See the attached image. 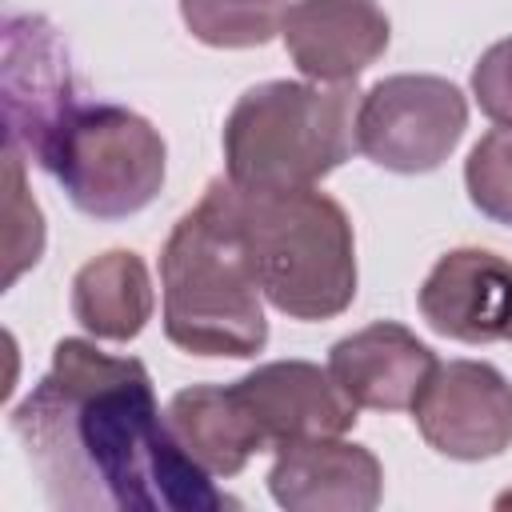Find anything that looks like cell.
<instances>
[{
    "label": "cell",
    "mask_w": 512,
    "mask_h": 512,
    "mask_svg": "<svg viewBox=\"0 0 512 512\" xmlns=\"http://www.w3.org/2000/svg\"><path fill=\"white\" fill-rule=\"evenodd\" d=\"M52 508L216 512L240 508L212 484L160 416L152 376L132 356L60 340L40 384L8 416Z\"/></svg>",
    "instance_id": "cell-1"
},
{
    "label": "cell",
    "mask_w": 512,
    "mask_h": 512,
    "mask_svg": "<svg viewBox=\"0 0 512 512\" xmlns=\"http://www.w3.org/2000/svg\"><path fill=\"white\" fill-rule=\"evenodd\" d=\"M164 336L192 356H256L268 344L260 284L240 228V188L220 176L160 252Z\"/></svg>",
    "instance_id": "cell-2"
},
{
    "label": "cell",
    "mask_w": 512,
    "mask_h": 512,
    "mask_svg": "<svg viewBox=\"0 0 512 512\" xmlns=\"http://www.w3.org/2000/svg\"><path fill=\"white\" fill-rule=\"evenodd\" d=\"M356 84L268 80L248 88L224 120V168L244 192L316 188L356 148Z\"/></svg>",
    "instance_id": "cell-3"
},
{
    "label": "cell",
    "mask_w": 512,
    "mask_h": 512,
    "mask_svg": "<svg viewBox=\"0 0 512 512\" xmlns=\"http://www.w3.org/2000/svg\"><path fill=\"white\" fill-rule=\"evenodd\" d=\"M240 228L264 300L292 320H332L356 296L348 212L320 188L244 192Z\"/></svg>",
    "instance_id": "cell-4"
},
{
    "label": "cell",
    "mask_w": 512,
    "mask_h": 512,
    "mask_svg": "<svg viewBox=\"0 0 512 512\" xmlns=\"http://www.w3.org/2000/svg\"><path fill=\"white\" fill-rule=\"evenodd\" d=\"M168 148L160 132L120 104H72L36 152V164L96 220L148 208L164 184Z\"/></svg>",
    "instance_id": "cell-5"
},
{
    "label": "cell",
    "mask_w": 512,
    "mask_h": 512,
    "mask_svg": "<svg viewBox=\"0 0 512 512\" xmlns=\"http://www.w3.org/2000/svg\"><path fill=\"white\" fill-rule=\"evenodd\" d=\"M468 128V100L444 76L400 72L376 80L360 96V152L388 172L440 168Z\"/></svg>",
    "instance_id": "cell-6"
},
{
    "label": "cell",
    "mask_w": 512,
    "mask_h": 512,
    "mask_svg": "<svg viewBox=\"0 0 512 512\" xmlns=\"http://www.w3.org/2000/svg\"><path fill=\"white\" fill-rule=\"evenodd\" d=\"M412 420L428 448L448 460H492L512 444V384L484 360L436 364Z\"/></svg>",
    "instance_id": "cell-7"
},
{
    "label": "cell",
    "mask_w": 512,
    "mask_h": 512,
    "mask_svg": "<svg viewBox=\"0 0 512 512\" xmlns=\"http://www.w3.org/2000/svg\"><path fill=\"white\" fill-rule=\"evenodd\" d=\"M4 128L8 144L40 152L60 116L76 104L68 48L44 16H8L4 24Z\"/></svg>",
    "instance_id": "cell-8"
},
{
    "label": "cell",
    "mask_w": 512,
    "mask_h": 512,
    "mask_svg": "<svg viewBox=\"0 0 512 512\" xmlns=\"http://www.w3.org/2000/svg\"><path fill=\"white\" fill-rule=\"evenodd\" d=\"M268 492L288 512H372L384 496V468L364 444L316 436L276 448Z\"/></svg>",
    "instance_id": "cell-9"
},
{
    "label": "cell",
    "mask_w": 512,
    "mask_h": 512,
    "mask_svg": "<svg viewBox=\"0 0 512 512\" xmlns=\"http://www.w3.org/2000/svg\"><path fill=\"white\" fill-rule=\"evenodd\" d=\"M280 36L308 80L348 84L388 48L392 24L376 0H292Z\"/></svg>",
    "instance_id": "cell-10"
},
{
    "label": "cell",
    "mask_w": 512,
    "mask_h": 512,
    "mask_svg": "<svg viewBox=\"0 0 512 512\" xmlns=\"http://www.w3.org/2000/svg\"><path fill=\"white\" fill-rule=\"evenodd\" d=\"M416 304L428 328L448 340H500L512 324V264L484 248H456L432 264Z\"/></svg>",
    "instance_id": "cell-11"
},
{
    "label": "cell",
    "mask_w": 512,
    "mask_h": 512,
    "mask_svg": "<svg viewBox=\"0 0 512 512\" xmlns=\"http://www.w3.org/2000/svg\"><path fill=\"white\" fill-rule=\"evenodd\" d=\"M268 448L316 436H344L356 424V404L328 368L308 360H272L236 380Z\"/></svg>",
    "instance_id": "cell-12"
},
{
    "label": "cell",
    "mask_w": 512,
    "mask_h": 512,
    "mask_svg": "<svg viewBox=\"0 0 512 512\" xmlns=\"http://www.w3.org/2000/svg\"><path fill=\"white\" fill-rule=\"evenodd\" d=\"M436 356L396 320H376L328 348V372L356 408L404 412L420 396Z\"/></svg>",
    "instance_id": "cell-13"
},
{
    "label": "cell",
    "mask_w": 512,
    "mask_h": 512,
    "mask_svg": "<svg viewBox=\"0 0 512 512\" xmlns=\"http://www.w3.org/2000/svg\"><path fill=\"white\" fill-rule=\"evenodd\" d=\"M164 416L184 452L212 476H236L256 452L268 448L236 384H192L168 400Z\"/></svg>",
    "instance_id": "cell-14"
},
{
    "label": "cell",
    "mask_w": 512,
    "mask_h": 512,
    "mask_svg": "<svg viewBox=\"0 0 512 512\" xmlns=\"http://www.w3.org/2000/svg\"><path fill=\"white\" fill-rule=\"evenodd\" d=\"M152 276L128 248L100 252L72 280V316L96 340L128 344L152 320Z\"/></svg>",
    "instance_id": "cell-15"
},
{
    "label": "cell",
    "mask_w": 512,
    "mask_h": 512,
    "mask_svg": "<svg viewBox=\"0 0 512 512\" xmlns=\"http://www.w3.org/2000/svg\"><path fill=\"white\" fill-rule=\"evenodd\" d=\"M284 0H180L188 32L212 48H256L280 32Z\"/></svg>",
    "instance_id": "cell-16"
},
{
    "label": "cell",
    "mask_w": 512,
    "mask_h": 512,
    "mask_svg": "<svg viewBox=\"0 0 512 512\" xmlns=\"http://www.w3.org/2000/svg\"><path fill=\"white\" fill-rule=\"evenodd\" d=\"M468 200L496 224L512 228V128H492L464 160Z\"/></svg>",
    "instance_id": "cell-17"
},
{
    "label": "cell",
    "mask_w": 512,
    "mask_h": 512,
    "mask_svg": "<svg viewBox=\"0 0 512 512\" xmlns=\"http://www.w3.org/2000/svg\"><path fill=\"white\" fill-rule=\"evenodd\" d=\"M4 172H8V272L4 284H16V276L40 260L44 252V220L36 200L24 188V164L20 148L4 144Z\"/></svg>",
    "instance_id": "cell-18"
},
{
    "label": "cell",
    "mask_w": 512,
    "mask_h": 512,
    "mask_svg": "<svg viewBox=\"0 0 512 512\" xmlns=\"http://www.w3.org/2000/svg\"><path fill=\"white\" fill-rule=\"evenodd\" d=\"M472 96L480 104V112L500 124L512 128V36L496 40L472 68Z\"/></svg>",
    "instance_id": "cell-19"
},
{
    "label": "cell",
    "mask_w": 512,
    "mask_h": 512,
    "mask_svg": "<svg viewBox=\"0 0 512 512\" xmlns=\"http://www.w3.org/2000/svg\"><path fill=\"white\" fill-rule=\"evenodd\" d=\"M496 508H512V488H508V492H500V496H496Z\"/></svg>",
    "instance_id": "cell-20"
},
{
    "label": "cell",
    "mask_w": 512,
    "mask_h": 512,
    "mask_svg": "<svg viewBox=\"0 0 512 512\" xmlns=\"http://www.w3.org/2000/svg\"><path fill=\"white\" fill-rule=\"evenodd\" d=\"M504 340H512V324H508V336H504Z\"/></svg>",
    "instance_id": "cell-21"
}]
</instances>
